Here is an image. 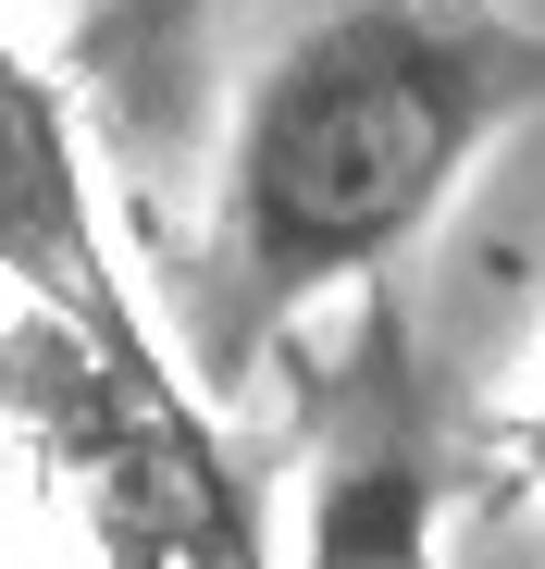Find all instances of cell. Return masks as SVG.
Instances as JSON below:
<instances>
[{
	"label": "cell",
	"instance_id": "obj_1",
	"mask_svg": "<svg viewBox=\"0 0 545 569\" xmlns=\"http://www.w3.org/2000/svg\"><path fill=\"white\" fill-rule=\"evenodd\" d=\"M521 112H545V26L508 0H335L298 26L224 137L199 385L236 397L323 298L373 284Z\"/></svg>",
	"mask_w": 545,
	"mask_h": 569
},
{
	"label": "cell",
	"instance_id": "obj_2",
	"mask_svg": "<svg viewBox=\"0 0 545 569\" xmlns=\"http://www.w3.org/2000/svg\"><path fill=\"white\" fill-rule=\"evenodd\" d=\"M0 421L62 483L100 569H272L211 385L187 359H125L75 335L62 310H13L0 322Z\"/></svg>",
	"mask_w": 545,
	"mask_h": 569
},
{
	"label": "cell",
	"instance_id": "obj_3",
	"mask_svg": "<svg viewBox=\"0 0 545 569\" xmlns=\"http://www.w3.org/2000/svg\"><path fill=\"white\" fill-rule=\"evenodd\" d=\"M0 284L26 310H62L75 335L125 347V359H174L112 260L100 186H87V149H75V74L26 62L13 38H0Z\"/></svg>",
	"mask_w": 545,
	"mask_h": 569
},
{
	"label": "cell",
	"instance_id": "obj_4",
	"mask_svg": "<svg viewBox=\"0 0 545 569\" xmlns=\"http://www.w3.org/2000/svg\"><path fill=\"white\" fill-rule=\"evenodd\" d=\"M434 520H446V483H434L422 433L385 397V409H359L323 446L310 520H298V557L286 569H434Z\"/></svg>",
	"mask_w": 545,
	"mask_h": 569
},
{
	"label": "cell",
	"instance_id": "obj_5",
	"mask_svg": "<svg viewBox=\"0 0 545 569\" xmlns=\"http://www.w3.org/2000/svg\"><path fill=\"white\" fill-rule=\"evenodd\" d=\"M211 13L224 0H87L75 13V74L100 87V100H125V112H161Z\"/></svg>",
	"mask_w": 545,
	"mask_h": 569
},
{
	"label": "cell",
	"instance_id": "obj_6",
	"mask_svg": "<svg viewBox=\"0 0 545 569\" xmlns=\"http://www.w3.org/2000/svg\"><path fill=\"white\" fill-rule=\"evenodd\" d=\"M484 496H496V508H521V520L545 532V385L484 433Z\"/></svg>",
	"mask_w": 545,
	"mask_h": 569
}]
</instances>
